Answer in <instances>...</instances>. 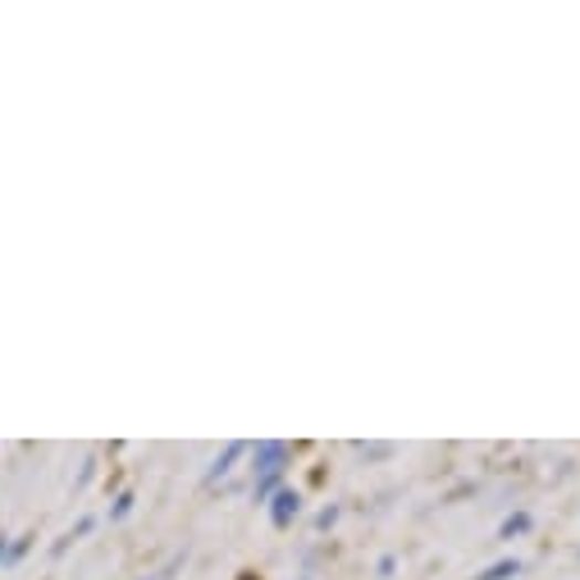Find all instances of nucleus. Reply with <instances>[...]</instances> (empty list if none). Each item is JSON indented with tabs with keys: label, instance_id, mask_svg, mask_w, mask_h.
Wrapping results in <instances>:
<instances>
[{
	"label": "nucleus",
	"instance_id": "1",
	"mask_svg": "<svg viewBox=\"0 0 580 580\" xmlns=\"http://www.w3.org/2000/svg\"><path fill=\"white\" fill-rule=\"evenodd\" d=\"M275 503H280V507H275V526H288V517H297V507H302V498L288 494V489H284Z\"/></svg>",
	"mask_w": 580,
	"mask_h": 580
},
{
	"label": "nucleus",
	"instance_id": "2",
	"mask_svg": "<svg viewBox=\"0 0 580 580\" xmlns=\"http://www.w3.org/2000/svg\"><path fill=\"white\" fill-rule=\"evenodd\" d=\"M521 571V562H498V567H489L481 580H507V576H517Z\"/></svg>",
	"mask_w": 580,
	"mask_h": 580
}]
</instances>
